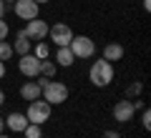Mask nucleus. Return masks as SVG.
<instances>
[{"label":"nucleus","mask_w":151,"mask_h":138,"mask_svg":"<svg viewBox=\"0 0 151 138\" xmlns=\"http://www.w3.org/2000/svg\"><path fill=\"white\" fill-rule=\"evenodd\" d=\"M88 78H91V83L96 85V88H108V85L113 83V78H116L113 63H108L106 58L96 60V63L91 65V70H88Z\"/></svg>","instance_id":"f257e3e1"},{"label":"nucleus","mask_w":151,"mask_h":138,"mask_svg":"<svg viewBox=\"0 0 151 138\" xmlns=\"http://www.w3.org/2000/svg\"><path fill=\"white\" fill-rule=\"evenodd\" d=\"M50 103L43 101V98H38V101H30L28 103V111H25V118L28 123H35V126H43L45 121L50 118Z\"/></svg>","instance_id":"f03ea898"},{"label":"nucleus","mask_w":151,"mask_h":138,"mask_svg":"<svg viewBox=\"0 0 151 138\" xmlns=\"http://www.w3.org/2000/svg\"><path fill=\"white\" fill-rule=\"evenodd\" d=\"M68 48H70V53L76 58L86 60V58H93L96 55V40H91L88 35H73L70 43H68Z\"/></svg>","instance_id":"7ed1b4c3"},{"label":"nucleus","mask_w":151,"mask_h":138,"mask_svg":"<svg viewBox=\"0 0 151 138\" xmlns=\"http://www.w3.org/2000/svg\"><path fill=\"white\" fill-rule=\"evenodd\" d=\"M43 101H48L50 106H60V103H65L68 101V85L65 83H60V80H53L50 78V83L43 88Z\"/></svg>","instance_id":"20e7f679"},{"label":"nucleus","mask_w":151,"mask_h":138,"mask_svg":"<svg viewBox=\"0 0 151 138\" xmlns=\"http://www.w3.org/2000/svg\"><path fill=\"white\" fill-rule=\"evenodd\" d=\"M48 38L55 43V48H65L70 43V38H73V30H70V25H65V23H55V25L48 28Z\"/></svg>","instance_id":"39448f33"},{"label":"nucleus","mask_w":151,"mask_h":138,"mask_svg":"<svg viewBox=\"0 0 151 138\" xmlns=\"http://www.w3.org/2000/svg\"><path fill=\"white\" fill-rule=\"evenodd\" d=\"M13 10H15V15L20 18V20H33V18H38V13H40V5H38L35 0H15L13 3Z\"/></svg>","instance_id":"423d86ee"},{"label":"nucleus","mask_w":151,"mask_h":138,"mask_svg":"<svg viewBox=\"0 0 151 138\" xmlns=\"http://www.w3.org/2000/svg\"><path fill=\"white\" fill-rule=\"evenodd\" d=\"M18 70H20L25 78H38V75H40V58H35L33 53L20 55V60H18Z\"/></svg>","instance_id":"0eeeda50"},{"label":"nucleus","mask_w":151,"mask_h":138,"mask_svg":"<svg viewBox=\"0 0 151 138\" xmlns=\"http://www.w3.org/2000/svg\"><path fill=\"white\" fill-rule=\"evenodd\" d=\"M48 23L45 20H40V18H33V20H28V25L23 28L25 30V35L30 38V40H45L48 38Z\"/></svg>","instance_id":"6e6552de"},{"label":"nucleus","mask_w":151,"mask_h":138,"mask_svg":"<svg viewBox=\"0 0 151 138\" xmlns=\"http://www.w3.org/2000/svg\"><path fill=\"white\" fill-rule=\"evenodd\" d=\"M134 116H136V106H134V101H119L116 106H113V118H116V123H129V121H134Z\"/></svg>","instance_id":"1a4fd4ad"},{"label":"nucleus","mask_w":151,"mask_h":138,"mask_svg":"<svg viewBox=\"0 0 151 138\" xmlns=\"http://www.w3.org/2000/svg\"><path fill=\"white\" fill-rule=\"evenodd\" d=\"M40 96H43V88H40L35 80H28V83L20 85V98H23V101L30 103V101H38Z\"/></svg>","instance_id":"9d476101"},{"label":"nucleus","mask_w":151,"mask_h":138,"mask_svg":"<svg viewBox=\"0 0 151 138\" xmlns=\"http://www.w3.org/2000/svg\"><path fill=\"white\" fill-rule=\"evenodd\" d=\"M13 53H18V55L33 53V40L25 35V30H18V33H15V45H13Z\"/></svg>","instance_id":"9b49d317"},{"label":"nucleus","mask_w":151,"mask_h":138,"mask_svg":"<svg viewBox=\"0 0 151 138\" xmlns=\"http://www.w3.org/2000/svg\"><path fill=\"white\" fill-rule=\"evenodd\" d=\"M25 126H28L25 113H15V111H13L10 116L5 118V128H10L13 133H23V131H25Z\"/></svg>","instance_id":"f8f14e48"},{"label":"nucleus","mask_w":151,"mask_h":138,"mask_svg":"<svg viewBox=\"0 0 151 138\" xmlns=\"http://www.w3.org/2000/svg\"><path fill=\"white\" fill-rule=\"evenodd\" d=\"M53 63L58 65V68H70V65L76 63V55L70 53V48L65 45V48H58V50H55V60H53Z\"/></svg>","instance_id":"ddd939ff"},{"label":"nucleus","mask_w":151,"mask_h":138,"mask_svg":"<svg viewBox=\"0 0 151 138\" xmlns=\"http://www.w3.org/2000/svg\"><path fill=\"white\" fill-rule=\"evenodd\" d=\"M103 58H106L108 63L121 60V58H124V45H119V43H108L106 48H103Z\"/></svg>","instance_id":"4468645a"},{"label":"nucleus","mask_w":151,"mask_h":138,"mask_svg":"<svg viewBox=\"0 0 151 138\" xmlns=\"http://www.w3.org/2000/svg\"><path fill=\"white\" fill-rule=\"evenodd\" d=\"M55 68H58V65L53 63V60H40V75H45V78H53L55 75Z\"/></svg>","instance_id":"2eb2a0df"},{"label":"nucleus","mask_w":151,"mask_h":138,"mask_svg":"<svg viewBox=\"0 0 151 138\" xmlns=\"http://www.w3.org/2000/svg\"><path fill=\"white\" fill-rule=\"evenodd\" d=\"M13 55H15V53H13V45H10L8 40H0V60L5 63V60L13 58Z\"/></svg>","instance_id":"dca6fc26"},{"label":"nucleus","mask_w":151,"mask_h":138,"mask_svg":"<svg viewBox=\"0 0 151 138\" xmlns=\"http://www.w3.org/2000/svg\"><path fill=\"white\" fill-rule=\"evenodd\" d=\"M33 55H35V58H40V60H45V58L50 55V45H48V43H43V40H38L35 53H33Z\"/></svg>","instance_id":"f3484780"},{"label":"nucleus","mask_w":151,"mask_h":138,"mask_svg":"<svg viewBox=\"0 0 151 138\" xmlns=\"http://www.w3.org/2000/svg\"><path fill=\"white\" fill-rule=\"evenodd\" d=\"M23 136L25 138H43V131H40V126H35V123H28L25 131H23Z\"/></svg>","instance_id":"a211bd4d"},{"label":"nucleus","mask_w":151,"mask_h":138,"mask_svg":"<svg viewBox=\"0 0 151 138\" xmlns=\"http://www.w3.org/2000/svg\"><path fill=\"white\" fill-rule=\"evenodd\" d=\"M141 90H144V83H139V80H136V83H131V85H129L126 96H129V98H134V96H141Z\"/></svg>","instance_id":"6ab92c4d"},{"label":"nucleus","mask_w":151,"mask_h":138,"mask_svg":"<svg viewBox=\"0 0 151 138\" xmlns=\"http://www.w3.org/2000/svg\"><path fill=\"white\" fill-rule=\"evenodd\" d=\"M141 126L146 131H151V111H146V108H144V116H141Z\"/></svg>","instance_id":"aec40b11"},{"label":"nucleus","mask_w":151,"mask_h":138,"mask_svg":"<svg viewBox=\"0 0 151 138\" xmlns=\"http://www.w3.org/2000/svg\"><path fill=\"white\" fill-rule=\"evenodd\" d=\"M8 33H10V25H8L3 18H0V40H5L8 38Z\"/></svg>","instance_id":"412c9836"},{"label":"nucleus","mask_w":151,"mask_h":138,"mask_svg":"<svg viewBox=\"0 0 151 138\" xmlns=\"http://www.w3.org/2000/svg\"><path fill=\"white\" fill-rule=\"evenodd\" d=\"M103 138H121V133L119 131H106V133H103Z\"/></svg>","instance_id":"4be33fe9"},{"label":"nucleus","mask_w":151,"mask_h":138,"mask_svg":"<svg viewBox=\"0 0 151 138\" xmlns=\"http://www.w3.org/2000/svg\"><path fill=\"white\" fill-rule=\"evenodd\" d=\"M141 5H144V10H151V0H141Z\"/></svg>","instance_id":"5701e85b"},{"label":"nucleus","mask_w":151,"mask_h":138,"mask_svg":"<svg viewBox=\"0 0 151 138\" xmlns=\"http://www.w3.org/2000/svg\"><path fill=\"white\" fill-rule=\"evenodd\" d=\"M0 78H5V63L0 60Z\"/></svg>","instance_id":"b1692460"},{"label":"nucleus","mask_w":151,"mask_h":138,"mask_svg":"<svg viewBox=\"0 0 151 138\" xmlns=\"http://www.w3.org/2000/svg\"><path fill=\"white\" fill-rule=\"evenodd\" d=\"M5 8H8V5H5V3H3V0H0V18L5 15Z\"/></svg>","instance_id":"393cba45"},{"label":"nucleus","mask_w":151,"mask_h":138,"mask_svg":"<svg viewBox=\"0 0 151 138\" xmlns=\"http://www.w3.org/2000/svg\"><path fill=\"white\" fill-rule=\"evenodd\" d=\"M5 131V118H0V133Z\"/></svg>","instance_id":"a878e982"},{"label":"nucleus","mask_w":151,"mask_h":138,"mask_svg":"<svg viewBox=\"0 0 151 138\" xmlns=\"http://www.w3.org/2000/svg\"><path fill=\"white\" fill-rule=\"evenodd\" d=\"M3 103H5V93H3V90H0V106H3Z\"/></svg>","instance_id":"bb28decb"},{"label":"nucleus","mask_w":151,"mask_h":138,"mask_svg":"<svg viewBox=\"0 0 151 138\" xmlns=\"http://www.w3.org/2000/svg\"><path fill=\"white\" fill-rule=\"evenodd\" d=\"M35 3H38V5H43V3H50V0H35Z\"/></svg>","instance_id":"cd10ccee"},{"label":"nucleus","mask_w":151,"mask_h":138,"mask_svg":"<svg viewBox=\"0 0 151 138\" xmlns=\"http://www.w3.org/2000/svg\"><path fill=\"white\" fill-rule=\"evenodd\" d=\"M3 3H5V5H13V3H15V0H3Z\"/></svg>","instance_id":"c85d7f7f"},{"label":"nucleus","mask_w":151,"mask_h":138,"mask_svg":"<svg viewBox=\"0 0 151 138\" xmlns=\"http://www.w3.org/2000/svg\"><path fill=\"white\" fill-rule=\"evenodd\" d=\"M0 138H10V136H3V133H0Z\"/></svg>","instance_id":"c756f323"}]
</instances>
